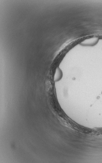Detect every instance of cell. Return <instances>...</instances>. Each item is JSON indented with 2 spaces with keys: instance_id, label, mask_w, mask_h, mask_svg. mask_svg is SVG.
<instances>
[{
  "instance_id": "obj_1",
  "label": "cell",
  "mask_w": 102,
  "mask_h": 163,
  "mask_svg": "<svg viewBox=\"0 0 102 163\" xmlns=\"http://www.w3.org/2000/svg\"><path fill=\"white\" fill-rule=\"evenodd\" d=\"M98 41V38L93 37L84 40L80 42V44L85 46H93L97 43Z\"/></svg>"
}]
</instances>
